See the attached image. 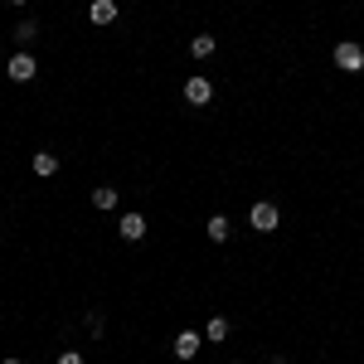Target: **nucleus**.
<instances>
[{
    "instance_id": "obj_3",
    "label": "nucleus",
    "mask_w": 364,
    "mask_h": 364,
    "mask_svg": "<svg viewBox=\"0 0 364 364\" xmlns=\"http://www.w3.org/2000/svg\"><path fill=\"white\" fill-rule=\"evenodd\" d=\"M199 345H204V336H199V331H180V336L170 340L175 360H195V355H199Z\"/></svg>"
},
{
    "instance_id": "obj_8",
    "label": "nucleus",
    "mask_w": 364,
    "mask_h": 364,
    "mask_svg": "<svg viewBox=\"0 0 364 364\" xmlns=\"http://www.w3.org/2000/svg\"><path fill=\"white\" fill-rule=\"evenodd\" d=\"M214 49H219V39H214V34H195V44H190V54H195V58H209Z\"/></svg>"
},
{
    "instance_id": "obj_6",
    "label": "nucleus",
    "mask_w": 364,
    "mask_h": 364,
    "mask_svg": "<svg viewBox=\"0 0 364 364\" xmlns=\"http://www.w3.org/2000/svg\"><path fill=\"white\" fill-rule=\"evenodd\" d=\"M117 233H122L127 243H136V238H146V219H141V214H122V224H117Z\"/></svg>"
},
{
    "instance_id": "obj_12",
    "label": "nucleus",
    "mask_w": 364,
    "mask_h": 364,
    "mask_svg": "<svg viewBox=\"0 0 364 364\" xmlns=\"http://www.w3.org/2000/svg\"><path fill=\"white\" fill-rule=\"evenodd\" d=\"M209 238H214V243H224V238H228V219H224V214L209 219Z\"/></svg>"
},
{
    "instance_id": "obj_4",
    "label": "nucleus",
    "mask_w": 364,
    "mask_h": 364,
    "mask_svg": "<svg viewBox=\"0 0 364 364\" xmlns=\"http://www.w3.org/2000/svg\"><path fill=\"white\" fill-rule=\"evenodd\" d=\"M209 97H214V83H209L204 73H195V78L185 83V102H190V107H204Z\"/></svg>"
},
{
    "instance_id": "obj_5",
    "label": "nucleus",
    "mask_w": 364,
    "mask_h": 364,
    "mask_svg": "<svg viewBox=\"0 0 364 364\" xmlns=\"http://www.w3.org/2000/svg\"><path fill=\"white\" fill-rule=\"evenodd\" d=\"M248 224L257 228V233H272V228H277V204H252Z\"/></svg>"
},
{
    "instance_id": "obj_11",
    "label": "nucleus",
    "mask_w": 364,
    "mask_h": 364,
    "mask_svg": "<svg viewBox=\"0 0 364 364\" xmlns=\"http://www.w3.org/2000/svg\"><path fill=\"white\" fill-rule=\"evenodd\" d=\"M54 170H58V156H49V151L34 156V175H54Z\"/></svg>"
},
{
    "instance_id": "obj_1",
    "label": "nucleus",
    "mask_w": 364,
    "mask_h": 364,
    "mask_svg": "<svg viewBox=\"0 0 364 364\" xmlns=\"http://www.w3.org/2000/svg\"><path fill=\"white\" fill-rule=\"evenodd\" d=\"M336 68L340 73H364V49L355 39H340L336 44Z\"/></svg>"
},
{
    "instance_id": "obj_17",
    "label": "nucleus",
    "mask_w": 364,
    "mask_h": 364,
    "mask_svg": "<svg viewBox=\"0 0 364 364\" xmlns=\"http://www.w3.org/2000/svg\"><path fill=\"white\" fill-rule=\"evenodd\" d=\"M277 364H282V360H277Z\"/></svg>"
},
{
    "instance_id": "obj_9",
    "label": "nucleus",
    "mask_w": 364,
    "mask_h": 364,
    "mask_svg": "<svg viewBox=\"0 0 364 364\" xmlns=\"http://www.w3.org/2000/svg\"><path fill=\"white\" fill-rule=\"evenodd\" d=\"M92 209H117V190L112 185H97V190H92Z\"/></svg>"
},
{
    "instance_id": "obj_7",
    "label": "nucleus",
    "mask_w": 364,
    "mask_h": 364,
    "mask_svg": "<svg viewBox=\"0 0 364 364\" xmlns=\"http://www.w3.org/2000/svg\"><path fill=\"white\" fill-rule=\"evenodd\" d=\"M87 20H92V25H112L117 20V0H92V5H87Z\"/></svg>"
},
{
    "instance_id": "obj_10",
    "label": "nucleus",
    "mask_w": 364,
    "mask_h": 364,
    "mask_svg": "<svg viewBox=\"0 0 364 364\" xmlns=\"http://www.w3.org/2000/svg\"><path fill=\"white\" fill-rule=\"evenodd\" d=\"M204 340H209V345H219V340H228V321H224V316H214V321H209V331H204Z\"/></svg>"
},
{
    "instance_id": "obj_2",
    "label": "nucleus",
    "mask_w": 364,
    "mask_h": 364,
    "mask_svg": "<svg viewBox=\"0 0 364 364\" xmlns=\"http://www.w3.org/2000/svg\"><path fill=\"white\" fill-rule=\"evenodd\" d=\"M5 73H10V83H29V78L39 73V63H34V54L15 49V54H10V63H5Z\"/></svg>"
},
{
    "instance_id": "obj_14",
    "label": "nucleus",
    "mask_w": 364,
    "mask_h": 364,
    "mask_svg": "<svg viewBox=\"0 0 364 364\" xmlns=\"http://www.w3.org/2000/svg\"><path fill=\"white\" fill-rule=\"evenodd\" d=\"M58 364H83V355H78V350H68V355H58Z\"/></svg>"
},
{
    "instance_id": "obj_16",
    "label": "nucleus",
    "mask_w": 364,
    "mask_h": 364,
    "mask_svg": "<svg viewBox=\"0 0 364 364\" xmlns=\"http://www.w3.org/2000/svg\"><path fill=\"white\" fill-rule=\"evenodd\" d=\"M5 364H20V360H5Z\"/></svg>"
},
{
    "instance_id": "obj_15",
    "label": "nucleus",
    "mask_w": 364,
    "mask_h": 364,
    "mask_svg": "<svg viewBox=\"0 0 364 364\" xmlns=\"http://www.w3.org/2000/svg\"><path fill=\"white\" fill-rule=\"evenodd\" d=\"M10 5H29V0H10Z\"/></svg>"
},
{
    "instance_id": "obj_13",
    "label": "nucleus",
    "mask_w": 364,
    "mask_h": 364,
    "mask_svg": "<svg viewBox=\"0 0 364 364\" xmlns=\"http://www.w3.org/2000/svg\"><path fill=\"white\" fill-rule=\"evenodd\" d=\"M34 34H39V20H20V25H15V39H20V44H29Z\"/></svg>"
}]
</instances>
